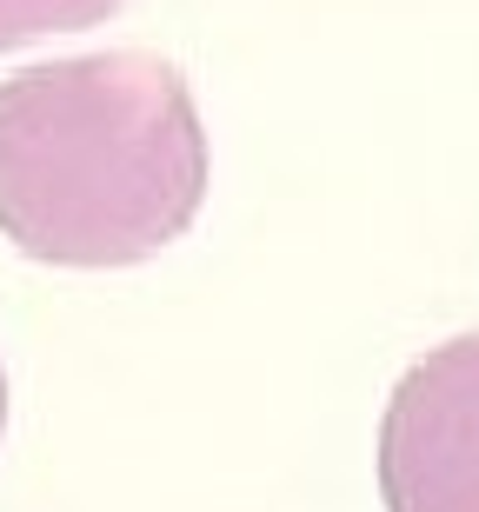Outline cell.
Returning <instances> with one entry per match:
<instances>
[{
    "label": "cell",
    "instance_id": "1",
    "mask_svg": "<svg viewBox=\"0 0 479 512\" xmlns=\"http://www.w3.org/2000/svg\"><path fill=\"white\" fill-rule=\"evenodd\" d=\"M207 200V133L180 67L80 54L0 80V233L47 266H134Z\"/></svg>",
    "mask_w": 479,
    "mask_h": 512
},
{
    "label": "cell",
    "instance_id": "2",
    "mask_svg": "<svg viewBox=\"0 0 479 512\" xmlns=\"http://www.w3.org/2000/svg\"><path fill=\"white\" fill-rule=\"evenodd\" d=\"M386 512H479V333L413 360L380 419Z\"/></svg>",
    "mask_w": 479,
    "mask_h": 512
},
{
    "label": "cell",
    "instance_id": "3",
    "mask_svg": "<svg viewBox=\"0 0 479 512\" xmlns=\"http://www.w3.org/2000/svg\"><path fill=\"white\" fill-rule=\"evenodd\" d=\"M127 0H0V54L7 47H27L40 34H80V27H100L107 14H120Z\"/></svg>",
    "mask_w": 479,
    "mask_h": 512
},
{
    "label": "cell",
    "instance_id": "4",
    "mask_svg": "<svg viewBox=\"0 0 479 512\" xmlns=\"http://www.w3.org/2000/svg\"><path fill=\"white\" fill-rule=\"evenodd\" d=\"M0 426H7V373H0Z\"/></svg>",
    "mask_w": 479,
    "mask_h": 512
}]
</instances>
